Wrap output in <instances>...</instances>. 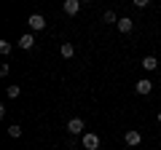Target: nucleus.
Returning a JSON list of instances; mask_svg holds the SVG:
<instances>
[{
    "mask_svg": "<svg viewBox=\"0 0 161 150\" xmlns=\"http://www.w3.org/2000/svg\"><path fill=\"white\" fill-rule=\"evenodd\" d=\"M80 145H83V150H99V137L92 134V131H86L80 137Z\"/></svg>",
    "mask_w": 161,
    "mask_h": 150,
    "instance_id": "nucleus-1",
    "label": "nucleus"
},
{
    "mask_svg": "<svg viewBox=\"0 0 161 150\" xmlns=\"http://www.w3.org/2000/svg\"><path fill=\"white\" fill-rule=\"evenodd\" d=\"M27 24H30V29H32V32H40V29L46 27V19L40 16V13H32V16L27 19Z\"/></svg>",
    "mask_w": 161,
    "mask_h": 150,
    "instance_id": "nucleus-2",
    "label": "nucleus"
},
{
    "mask_svg": "<svg viewBox=\"0 0 161 150\" xmlns=\"http://www.w3.org/2000/svg\"><path fill=\"white\" fill-rule=\"evenodd\" d=\"M83 129H86L83 118H70V121H67V131L70 134H83Z\"/></svg>",
    "mask_w": 161,
    "mask_h": 150,
    "instance_id": "nucleus-3",
    "label": "nucleus"
},
{
    "mask_svg": "<svg viewBox=\"0 0 161 150\" xmlns=\"http://www.w3.org/2000/svg\"><path fill=\"white\" fill-rule=\"evenodd\" d=\"M124 142H126V145H132V147H134V145H140V142H142V134H140L137 129H129V131L124 134Z\"/></svg>",
    "mask_w": 161,
    "mask_h": 150,
    "instance_id": "nucleus-4",
    "label": "nucleus"
},
{
    "mask_svg": "<svg viewBox=\"0 0 161 150\" xmlns=\"http://www.w3.org/2000/svg\"><path fill=\"white\" fill-rule=\"evenodd\" d=\"M115 27H118L121 35H126V32H132V29H134V19L124 16V19H118V24H115Z\"/></svg>",
    "mask_w": 161,
    "mask_h": 150,
    "instance_id": "nucleus-5",
    "label": "nucleus"
},
{
    "mask_svg": "<svg viewBox=\"0 0 161 150\" xmlns=\"http://www.w3.org/2000/svg\"><path fill=\"white\" fill-rule=\"evenodd\" d=\"M134 91L145 97V94H150V91H153V83H150L148 78H142V81H137V83H134Z\"/></svg>",
    "mask_w": 161,
    "mask_h": 150,
    "instance_id": "nucleus-6",
    "label": "nucleus"
},
{
    "mask_svg": "<svg viewBox=\"0 0 161 150\" xmlns=\"http://www.w3.org/2000/svg\"><path fill=\"white\" fill-rule=\"evenodd\" d=\"M80 11V0H64V13L67 16H75Z\"/></svg>",
    "mask_w": 161,
    "mask_h": 150,
    "instance_id": "nucleus-7",
    "label": "nucleus"
},
{
    "mask_svg": "<svg viewBox=\"0 0 161 150\" xmlns=\"http://www.w3.org/2000/svg\"><path fill=\"white\" fill-rule=\"evenodd\" d=\"M32 46H35V35H32V32H27V35H22V38H19V48L30 51Z\"/></svg>",
    "mask_w": 161,
    "mask_h": 150,
    "instance_id": "nucleus-8",
    "label": "nucleus"
},
{
    "mask_svg": "<svg viewBox=\"0 0 161 150\" xmlns=\"http://www.w3.org/2000/svg\"><path fill=\"white\" fill-rule=\"evenodd\" d=\"M59 54H62L64 59H73V54H75V46H73V43H62V46H59Z\"/></svg>",
    "mask_w": 161,
    "mask_h": 150,
    "instance_id": "nucleus-9",
    "label": "nucleus"
},
{
    "mask_svg": "<svg viewBox=\"0 0 161 150\" xmlns=\"http://www.w3.org/2000/svg\"><path fill=\"white\" fill-rule=\"evenodd\" d=\"M142 67L150 72V70H156V67H158V59H156V56H145V59H142Z\"/></svg>",
    "mask_w": 161,
    "mask_h": 150,
    "instance_id": "nucleus-10",
    "label": "nucleus"
},
{
    "mask_svg": "<svg viewBox=\"0 0 161 150\" xmlns=\"http://www.w3.org/2000/svg\"><path fill=\"white\" fill-rule=\"evenodd\" d=\"M102 22H105V24H118V16H115L113 11H105V13H102Z\"/></svg>",
    "mask_w": 161,
    "mask_h": 150,
    "instance_id": "nucleus-11",
    "label": "nucleus"
},
{
    "mask_svg": "<svg viewBox=\"0 0 161 150\" xmlns=\"http://www.w3.org/2000/svg\"><path fill=\"white\" fill-rule=\"evenodd\" d=\"M8 137L19 139V137H22V126H19V123H14V126H8Z\"/></svg>",
    "mask_w": 161,
    "mask_h": 150,
    "instance_id": "nucleus-12",
    "label": "nucleus"
},
{
    "mask_svg": "<svg viewBox=\"0 0 161 150\" xmlns=\"http://www.w3.org/2000/svg\"><path fill=\"white\" fill-rule=\"evenodd\" d=\"M11 43H8V40H0V54H6V56H8V54H11Z\"/></svg>",
    "mask_w": 161,
    "mask_h": 150,
    "instance_id": "nucleus-13",
    "label": "nucleus"
},
{
    "mask_svg": "<svg viewBox=\"0 0 161 150\" xmlns=\"http://www.w3.org/2000/svg\"><path fill=\"white\" fill-rule=\"evenodd\" d=\"M19 94H22V88H19V86H8V97H11V99H16Z\"/></svg>",
    "mask_w": 161,
    "mask_h": 150,
    "instance_id": "nucleus-14",
    "label": "nucleus"
},
{
    "mask_svg": "<svg viewBox=\"0 0 161 150\" xmlns=\"http://www.w3.org/2000/svg\"><path fill=\"white\" fill-rule=\"evenodd\" d=\"M158 123H161V113H158Z\"/></svg>",
    "mask_w": 161,
    "mask_h": 150,
    "instance_id": "nucleus-15",
    "label": "nucleus"
}]
</instances>
